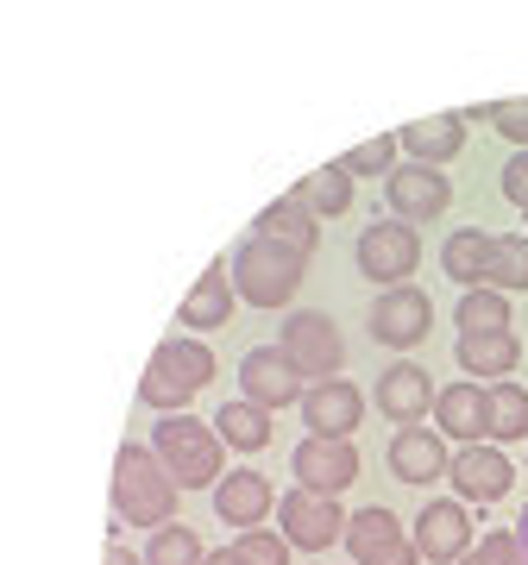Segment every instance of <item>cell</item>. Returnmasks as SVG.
Here are the masks:
<instances>
[{
	"label": "cell",
	"instance_id": "obj_15",
	"mask_svg": "<svg viewBox=\"0 0 528 565\" xmlns=\"http://www.w3.org/2000/svg\"><path fill=\"white\" fill-rule=\"evenodd\" d=\"M390 471L397 484H434L453 471V452H447V434L441 427H397L390 440Z\"/></svg>",
	"mask_w": 528,
	"mask_h": 565
},
{
	"label": "cell",
	"instance_id": "obj_26",
	"mask_svg": "<svg viewBox=\"0 0 528 565\" xmlns=\"http://www.w3.org/2000/svg\"><path fill=\"white\" fill-rule=\"evenodd\" d=\"M214 427H221L226 446H240V452H258V446H271V408L258 403H221V415H214Z\"/></svg>",
	"mask_w": 528,
	"mask_h": 565
},
{
	"label": "cell",
	"instance_id": "obj_7",
	"mask_svg": "<svg viewBox=\"0 0 528 565\" xmlns=\"http://www.w3.org/2000/svg\"><path fill=\"white\" fill-rule=\"evenodd\" d=\"M352 258H359V270L371 282L403 289V277H415V264H422V239H415L409 221H371L359 233V245H352Z\"/></svg>",
	"mask_w": 528,
	"mask_h": 565
},
{
	"label": "cell",
	"instance_id": "obj_27",
	"mask_svg": "<svg viewBox=\"0 0 528 565\" xmlns=\"http://www.w3.org/2000/svg\"><path fill=\"white\" fill-rule=\"evenodd\" d=\"M509 440H528V390L516 377L490 384V446H509Z\"/></svg>",
	"mask_w": 528,
	"mask_h": 565
},
{
	"label": "cell",
	"instance_id": "obj_21",
	"mask_svg": "<svg viewBox=\"0 0 528 565\" xmlns=\"http://www.w3.org/2000/svg\"><path fill=\"white\" fill-rule=\"evenodd\" d=\"M397 145L409 151V163H434V170H441L447 158L466 151V114H434V120H415V126L397 132Z\"/></svg>",
	"mask_w": 528,
	"mask_h": 565
},
{
	"label": "cell",
	"instance_id": "obj_1",
	"mask_svg": "<svg viewBox=\"0 0 528 565\" xmlns=\"http://www.w3.org/2000/svg\"><path fill=\"white\" fill-rule=\"evenodd\" d=\"M151 452L163 459V471L177 478V490H208L221 484L226 471V440L214 422H196V415H163L151 427Z\"/></svg>",
	"mask_w": 528,
	"mask_h": 565
},
{
	"label": "cell",
	"instance_id": "obj_11",
	"mask_svg": "<svg viewBox=\"0 0 528 565\" xmlns=\"http://www.w3.org/2000/svg\"><path fill=\"white\" fill-rule=\"evenodd\" d=\"M384 195H390V221H434V214H447L453 182L434 163H397L384 177Z\"/></svg>",
	"mask_w": 528,
	"mask_h": 565
},
{
	"label": "cell",
	"instance_id": "obj_36",
	"mask_svg": "<svg viewBox=\"0 0 528 565\" xmlns=\"http://www.w3.org/2000/svg\"><path fill=\"white\" fill-rule=\"evenodd\" d=\"M107 565H145L139 553H126V546H107Z\"/></svg>",
	"mask_w": 528,
	"mask_h": 565
},
{
	"label": "cell",
	"instance_id": "obj_24",
	"mask_svg": "<svg viewBox=\"0 0 528 565\" xmlns=\"http://www.w3.org/2000/svg\"><path fill=\"white\" fill-rule=\"evenodd\" d=\"M490 245H497V233H485V226H453L447 245H441V270H447L460 289H485Z\"/></svg>",
	"mask_w": 528,
	"mask_h": 565
},
{
	"label": "cell",
	"instance_id": "obj_29",
	"mask_svg": "<svg viewBox=\"0 0 528 565\" xmlns=\"http://www.w3.org/2000/svg\"><path fill=\"white\" fill-rule=\"evenodd\" d=\"M453 321L466 327V333H504L509 327V296L504 289H466L460 308H453Z\"/></svg>",
	"mask_w": 528,
	"mask_h": 565
},
{
	"label": "cell",
	"instance_id": "obj_23",
	"mask_svg": "<svg viewBox=\"0 0 528 565\" xmlns=\"http://www.w3.org/2000/svg\"><path fill=\"white\" fill-rule=\"evenodd\" d=\"M453 359H460L466 377H497V384H504L509 371H516V359H522V340H516L509 327L504 333H460Z\"/></svg>",
	"mask_w": 528,
	"mask_h": 565
},
{
	"label": "cell",
	"instance_id": "obj_12",
	"mask_svg": "<svg viewBox=\"0 0 528 565\" xmlns=\"http://www.w3.org/2000/svg\"><path fill=\"white\" fill-rule=\"evenodd\" d=\"M447 478H453V490H460V503H504L516 465H509L504 446H460Z\"/></svg>",
	"mask_w": 528,
	"mask_h": 565
},
{
	"label": "cell",
	"instance_id": "obj_18",
	"mask_svg": "<svg viewBox=\"0 0 528 565\" xmlns=\"http://www.w3.org/2000/svg\"><path fill=\"white\" fill-rule=\"evenodd\" d=\"M277 509V490H271V478L264 471H226L221 484H214V515H221L226 527H258L264 515Z\"/></svg>",
	"mask_w": 528,
	"mask_h": 565
},
{
	"label": "cell",
	"instance_id": "obj_6",
	"mask_svg": "<svg viewBox=\"0 0 528 565\" xmlns=\"http://www.w3.org/2000/svg\"><path fill=\"white\" fill-rule=\"evenodd\" d=\"M277 534H284L289 546H303V553H327L334 541H346V522L352 515H340V497H321V490H284L277 497Z\"/></svg>",
	"mask_w": 528,
	"mask_h": 565
},
{
	"label": "cell",
	"instance_id": "obj_39",
	"mask_svg": "<svg viewBox=\"0 0 528 565\" xmlns=\"http://www.w3.org/2000/svg\"><path fill=\"white\" fill-rule=\"evenodd\" d=\"M522 214H528V207H522Z\"/></svg>",
	"mask_w": 528,
	"mask_h": 565
},
{
	"label": "cell",
	"instance_id": "obj_9",
	"mask_svg": "<svg viewBox=\"0 0 528 565\" xmlns=\"http://www.w3.org/2000/svg\"><path fill=\"white\" fill-rule=\"evenodd\" d=\"M240 390H245V403H258V408H289V403H303L308 384H303V371L284 359V345H252L240 359Z\"/></svg>",
	"mask_w": 528,
	"mask_h": 565
},
{
	"label": "cell",
	"instance_id": "obj_28",
	"mask_svg": "<svg viewBox=\"0 0 528 565\" xmlns=\"http://www.w3.org/2000/svg\"><path fill=\"white\" fill-rule=\"evenodd\" d=\"M485 289H504V296H509V289H528V233H497Z\"/></svg>",
	"mask_w": 528,
	"mask_h": 565
},
{
	"label": "cell",
	"instance_id": "obj_16",
	"mask_svg": "<svg viewBox=\"0 0 528 565\" xmlns=\"http://www.w3.org/2000/svg\"><path fill=\"white\" fill-rule=\"evenodd\" d=\"M415 546H422V559L434 565H460L472 553V515L466 503H427L422 515H415Z\"/></svg>",
	"mask_w": 528,
	"mask_h": 565
},
{
	"label": "cell",
	"instance_id": "obj_5",
	"mask_svg": "<svg viewBox=\"0 0 528 565\" xmlns=\"http://www.w3.org/2000/svg\"><path fill=\"white\" fill-rule=\"evenodd\" d=\"M284 359L303 371V384H334L346 364V345H340V327L327 321V315H315V308H296L284 321Z\"/></svg>",
	"mask_w": 528,
	"mask_h": 565
},
{
	"label": "cell",
	"instance_id": "obj_10",
	"mask_svg": "<svg viewBox=\"0 0 528 565\" xmlns=\"http://www.w3.org/2000/svg\"><path fill=\"white\" fill-rule=\"evenodd\" d=\"M427 327H434V302H427L415 282H403V289H384V296L371 302V340H378V345H397V352H409V345L427 340Z\"/></svg>",
	"mask_w": 528,
	"mask_h": 565
},
{
	"label": "cell",
	"instance_id": "obj_17",
	"mask_svg": "<svg viewBox=\"0 0 528 565\" xmlns=\"http://www.w3.org/2000/svg\"><path fill=\"white\" fill-rule=\"evenodd\" d=\"M434 427H441L447 440H460V446L490 440V390H478V384H447L441 396H434Z\"/></svg>",
	"mask_w": 528,
	"mask_h": 565
},
{
	"label": "cell",
	"instance_id": "obj_4",
	"mask_svg": "<svg viewBox=\"0 0 528 565\" xmlns=\"http://www.w3.org/2000/svg\"><path fill=\"white\" fill-rule=\"evenodd\" d=\"M233 289H240V302H252V308H284L289 296L303 289V258L252 233V239L233 252Z\"/></svg>",
	"mask_w": 528,
	"mask_h": 565
},
{
	"label": "cell",
	"instance_id": "obj_20",
	"mask_svg": "<svg viewBox=\"0 0 528 565\" xmlns=\"http://www.w3.org/2000/svg\"><path fill=\"white\" fill-rule=\"evenodd\" d=\"M233 302H240L233 270H226V264H208L202 277H196V289L183 296V308H177V327H196V333L226 327V321H233Z\"/></svg>",
	"mask_w": 528,
	"mask_h": 565
},
{
	"label": "cell",
	"instance_id": "obj_38",
	"mask_svg": "<svg viewBox=\"0 0 528 565\" xmlns=\"http://www.w3.org/2000/svg\"><path fill=\"white\" fill-rule=\"evenodd\" d=\"M516 541H522V553H528V503H522V515H516Z\"/></svg>",
	"mask_w": 528,
	"mask_h": 565
},
{
	"label": "cell",
	"instance_id": "obj_2",
	"mask_svg": "<svg viewBox=\"0 0 528 565\" xmlns=\"http://www.w3.org/2000/svg\"><path fill=\"white\" fill-rule=\"evenodd\" d=\"M177 509V478L163 471L151 446H120L114 459V522L120 527H163Z\"/></svg>",
	"mask_w": 528,
	"mask_h": 565
},
{
	"label": "cell",
	"instance_id": "obj_31",
	"mask_svg": "<svg viewBox=\"0 0 528 565\" xmlns=\"http://www.w3.org/2000/svg\"><path fill=\"white\" fill-rule=\"evenodd\" d=\"M340 163L352 170V177H390V170H397V139H384V132H378V139L352 145Z\"/></svg>",
	"mask_w": 528,
	"mask_h": 565
},
{
	"label": "cell",
	"instance_id": "obj_3",
	"mask_svg": "<svg viewBox=\"0 0 528 565\" xmlns=\"http://www.w3.org/2000/svg\"><path fill=\"white\" fill-rule=\"evenodd\" d=\"M208 377H214V352L202 340H163L139 377V403L163 408V415H189V403Z\"/></svg>",
	"mask_w": 528,
	"mask_h": 565
},
{
	"label": "cell",
	"instance_id": "obj_22",
	"mask_svg": "<svg viewBox=\"0 0 528 565\" xmlns=\"http://www.w3.org/2000/svg\"><path fill=\"white\" fill-rule=\"evenodd\" d=\"M258 239H271V245H284V252H296V258H315V239H321V221L308 214L296 195H284V202H271L258 214Z\"/></svg>",
	"mask_w": 528,
	"mask_h": 565
},
{
	"label": "cell",
	"instance_id": "obj_19",
	"mask_svg": "<svg viewBox=\"0 0 528 565\" xmlns=\"http://www.w3.org/2000/svg\"><path fill=\"white\" fill-rule=\"evenodd\" d=\"M441 390L427 384V371L422 364H390L384 377H378V415H390L397 427H422V415H427V403H434Z\"/></svg>",
	"mask_w": 528,
	"mask_h": 565
},
{
	"label": "cell",
	"instance_id": "obj_37",
	"mask_svg": "<svg viewBox=\"0 0 528 565\" xmlns=\"http://www.w3.org/2000/svg\"><path fill=\"white\" fill-rule=\"evenodd\" d=\"M208 565H245V559L233 553V546H221V553H208Z\"/></svg>",
	"mask_w": 528,
	"mask_h": 565
},
{
	"label": "cell",
	"instance_id": "obj_25",
	"mask_svg": "<svg viewBox=\"0 0 528 565\" xmlns=\"http://www.w3.org/2000/svg\"><path fill=\"white\" fill-rule=\"evenodd\" d=\"M296 202H303L315 221H334V214H346V207H352V170H346V163H321L315 177L296 182Z\"/></svg>",
	"mask_w": 528,
	"mask_h": 565
},
{
	"label": "cell",
	"instance_id": "obj_35",
	"mask_svg": "<svg viewBox=\"0 0 528 565\" xmlns=\"http://www.w3.org/2000/svg\"><path fill=\"white\" fill-rule=\"evenodd\" d=\"M504 195L516 207H528V151H516V158L504 163Z\"/></svg>",
	"mask_w": 528,
	"mask_h": 565
},
{
	"label": "cell",
	"instance_id": "obj_32",
	"mask_svg": "<svg viewBox=\"0 0 528 565\" xmlns=\"http://www.w3.org/2000/svg\"><path fill=\"white\" fill-rule=\"evenodd\" d=\"M245 565H289V541L284 534H271V527H245L240 541H233Z\"/></svg>",
	"mask_w": 528,
	"mask_h": 565
},
{
	"label": "cell",
	"instance_id": "obj_33",
	"mask_svg": "<svg viewBox=\"0 0 528 565\" xmlns=\"http://www.w3.org/2000/svg\"><path fill=\"white\" fill-rule=\"evenodd\" d=\"M460 565H528V553H522V541H516V527H497V534H485L478 553H466Z\"/></svg>",
	"mask_w": 528,
	"mask_h": 565
},
{
	"label": "cell",
	"instance_id": "obj_34",
	"mask_svg": "<svg viewBox=\"0 0 528 565\" xmlns=\"http://www.w3.org/2000/svg\"><path fill=\"white\" fill-rule=\"evenodd\" d=\"M478 114H485L504 139H516L528 151V102H490V107H478Z\"/></svg>",
	"mask_w": 528,
	"mask_h": 565
},
{
	"label": "cell",
	"instance_id": "obj_30",
	"mask_svg": "<svg viewBox=\"0 0 528 565\" xmlns=\"http://www.w3.org/2000/svg\"><path fill=\"white\" fill-rule=\"evenodd\" d=\"M145 565H208V553H202V541H196V527L163 522L158 534H151V546H145Z\"/></svg>",
	"mask_w": 528,
	"mask_h": 565
},
{
	"label": "cell",
	"instance_id": "obj_8",
	"mask_svg": "<svg viewBox=\"0 0 528 565\" xmlns=\"http://www.w3.org/2000/svg\"><path fill=\"white\" fill-rule=\"evenodd\" d=\"M346 553H352V565H422L415 534H403V522L378 503L346 522Z\"/></svg>",
	"mask_w": 528,
	"mask_h": 565
},
{
	"label": "cell",
	"instance_id": "obj_13",
	"mask_svg": "<svg viewBox=\"0 0 528 565\" xmlns=\"http://www.w3.org/2000/svg\"><path fill=\"white\" fill-rule=\"evenodd\" d=\"M289 471H296V484L303 490L340 497V490L359 478V452H352V440H315V434H308V440L289 452Z\"/></svg>",
	"mask_w": 528,
	"mask_h": 565
},
{
	"label": "cell",
	"instance_id": "obj_14",
	"mask_svg": "<svg viewBox=\"0 0 528 565\" xmlns=\"http://www.w3.org/2000/svg\"><path fill=\"white\" fill-rule=\"evenodd\" d=\"M303 422L315 440H352V427L366 422V390L334 377V384H315L303 396Z\"/></svg>",
	"mask_w": 528,
	"mask_h": 565
}]
</instances>
